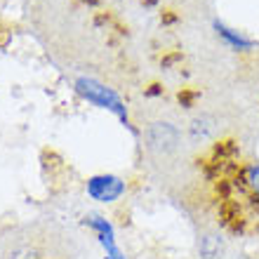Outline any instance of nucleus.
Masks as SVG:
<instances>
[{
  "label": "nucleus",
  "instance_id": "3",
  "mask_svg": "<svg viewBox=\"0 0 259 259\" xmlns=\"http://www.w3.org/2000/svg\"><path fill=\"white\" fill-rule=\"evenodd\" d=\"M90 191H92V196L102 198V200H113L118 193L123 191V184L116 177H99V179H92Z\"/></svg>",
  "mask_w": 259,
  "mask_h": 259
},
{
  "label": "nucleus",
  "instance_id": "5",
  "mask_svg": "<svg viewBox=\"0 0 259 259\" xmlns=\"http://www.w3.org/2000/svg\"><path fill=\"white\" fill-rule=\"evenodd\" d=\"M219 214H222V219H224L226 224H231L233 231L238 229V222H236V219H240L238 203H233V200H224V203H222V207H219Z\"/></svg>",
  "mask_w": 259,
  "mask_h": 259
},
{
  "label": "nucleus",
  "instance_id": "4",
  "mask_svg": "<svg viewBox=\"0 0 259 259\" xmlns=\"http://www.w3.org/2000/svg\"><path fill=\"white\" fill-rule=\"evenodd\" d=\"M200 254H203V259H219V254H222L219 236H205L200 240Z\"/></svg>",
  "mask_w": 259,
  "mask_h": 259
},
{
  "label": "nucleus",
  "instance_id": "6",
  "mask_svg": "<svg viewBox=\"0 0 259 259\" xmlns=\"http://www.w3.org/2000/svg\"><path fill=\"white\" fill-rule=\"evenodd\" d=\"M212 132V120L210 118H198V120H193V127H191V135L193 139H205V137H210Z\"/></svg>",
  "mask_w": 259,
  "mask_h": 259
},
{
  "label": "nucleus",
  "instance_id": "2",
  "mask_svg": "<svg viewBox=\"0 0 259 259\" xmlns=\"http://www.w3.org/2000/svg\"><path fill=\"white\" fill-rule=\"evenodd\" d=\"M80 85V90L85 92V95L90 97V99H95V102L104 104V106H109V109L118 111L120 116H123V109H120V102L116 99V95H111L106 88H99V85H95V82H90V80H80L78 82Z\"/></svg>",
  "mask_w": 259,
  "mask_h": 259
},
{
  "label": "nucleus",
  "instance_id": "1",
  "mask_svg": "<svg viewBox=\"0 0 259 259\" xmlns=\"http://www.w3.org/2000/svg\"><path fill=\"white\" fill-rule=\"evenodd\" d=\"M149 144L153 149H172L177 144V130L167 123H153L149 130Z\"/></svg>",
  "mask_w": 259,
  "mask_h": 259
},
{
  "label": "nucleus",
  "instance_id": "7",
  "mask_svg": "<svg viewBox=\"0 0 259 259\" xmlns=\"http://www.w3.org/2000/svg\"><path fill=\"white\" fill-rule=\"evenodd\" d=\"M245 184H250L254 191L259 193V167H250V170H245Z\"/></svg>",
  "mask_w": 259,
  "mask_h": 259
}]
</instances>
